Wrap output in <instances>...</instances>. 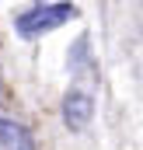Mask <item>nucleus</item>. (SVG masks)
<instances>
[{"mask_svg": "<svg viewBox=\"0 0 143 150\" xmlns=\"http://www.w3.org/2000/svg\"><path fill=\"white\" fill-rule=\"evenodd\" d=\"M70 18H77L73 4H32L14 18V28L21 38H38L52 28H59V25H67Z\"/></svg>", "mask_w": 143, "mask_h": 150, "instance_id": "f257e3e1", "label": "nucleus"}, {"mask_svg": "<svg viewBox=\"0 0 143 150\" xmlns=\"http://www.w3.org/2000/svg\"><path fill=\"white\" fill-rule=\"evenodd\" d=\"M94 98H98L94 80H91V84L73 80V87L63 94V122L70 126L73 133H77V129H87V122L94 119Z\"/></svg>", "mask_w": 143, "mask_h": 150, "instance_id": "f03ea898", "label": "nucleus"}, {"mask_svg": "<svg viewBox=\"0 0 143 150\" xmlns=\"http://www.w3.org/2000/svg\"><path fill=\"white\" fill-rule=\"evenodd\" d=\"M0 150H35V136L25 122L0 115Z\"/></svg>", "mask_w": 143, "mask_h": 150, "instance_id": "7ed1b4c3", "label": "nucleus"}]
</instances>
